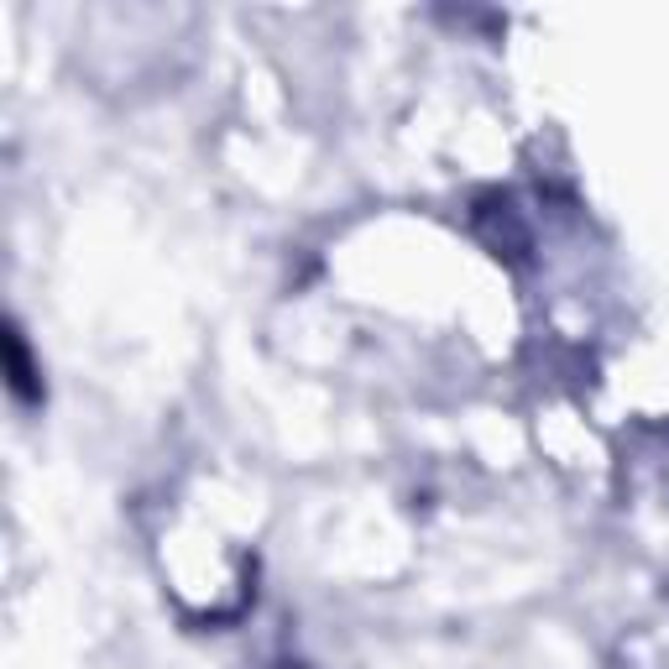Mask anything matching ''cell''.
I'll return each instance as SVG.
<instances>
[{"label": "cell", "mask_w": 669, "mask_h": 669, "mask_svg": "<svg viewBox=\"0 0 669 669\" xmlns=\"http://www.w3.org/2000/svg\"><path fill=\"white\" fill-rule=\"evenodd\" d=\"M6 351H11V387H16V398H37V382H32V366H27V345H21V330H11L6 340Z\"/></svg>", "instance_id": "obj_1"}]
</instances>
